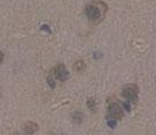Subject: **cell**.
I'll use <instances>...</instances> for the list:
<instances>
[{
  "instance_id": "6da1fadb",
  "label": "cell",
  "mask_w": 156,
  "mask_h": 135,
  "mask_svg": "<svg viewBox=\"0 0 156 135\" xmlns=\"http://www.w3.org/2000/svg\"><path fill=\"white\" fill-rule=\"evenodd\" d=\"M108 5L101 0H94L85 7V14L88 21L93 24H100L106 17Z\"/></svg>"
},
{
  "instance_id": "7a4b0ae2",
  "label": "cell",
  "mask_w": 156,
  "mask_h": 135,
  "mask_svg": "<svg viewBox=\"0 0 156 135\" xmlns=\"http://www.w3.org/2000/svg\"><path fill=\"white\" fill-rule=\"evenodd\" d=\"M108 115L111 119L121 120L123 117V111L121 107V104L117 99H108Z\"/></svg>"
},
{
  "instance_id": "3957f363",
  "label": "cell",
  "mask_w": 156,
  "mask_h": 135,
  "mask_svg": "<svg viewBox=\"0 0 156 135\" xmlns=\"http://www.w3.org/2000/svg\"><path fill=\"white\" fill-rule=\"evenodd\" d=\"M138 87L136 84H130L125 85L122 90V96L129 101H135L137 99Z\"/></svg>"
},
{
  "instance_id": "277c9868",
  "label": "cell",
  "mask_w": 156,
  "mask_h": 135,
  "mask_svg": "<svg viewBox=\"0 0 156 135\" xmlns=\"http://www.w3.org/2000/svg\"><path fill=\"white\" fill-rule=\"evenodd\" d=\"M53 74L56 79L61 82H65L69 77V72L67 71L66 66L64 64H59L53 69Z\"/></svg>"
},
{
  "instance_id": "5b68a950",
  "label": "cell",
  "mask_w": 156,
  "mask_h": 135,
  "mask_svg": "<svg viewBox=\"0 0 156 135\" xmlns=\"http://www.w3.org/2000/svg\"><path fill=\"white\" fill-rule=\"evenodd\" d=\"M23 130L24 132L28 133V134H33L35 133L37 129H38V126L35 123V122H32V121H28L26 122L24 125H23Z\"/></svg>"
},
{
  "instance_id": "8992f818",
  "label": "cell",
  "mask_w": 156,
  "mask_h": 135,
  "mask_svg": "<svg viewBox=\"0 0 156 135\" xmlns=\"http://www.w3.org/2000/svg\"><path fill=\"white\" fill-rule=\"evenodd\" d=\"M85 67H86V65H85V63L82 60H79V61L75 62V64L73 65V69L76 72H81L85 69Z\"/></svg>"
},
{
  "instance_id": "52a82bcc",
  "label": "cell",
  "mask_w": 156,
  "mask_h": 135,
  "mask_svg": "<svg viewBox=\"0 0 156 135\" xmlns=\"http://www.w3.org/2000/svg\"><path fill=\"white\" fill-rule=\"evenodd\" d=\"M72 119L74 120V122L76 123H80L83 119V115L80 112H75L72 115Z\"/></svg>"
},
{
  "instance_id": "ba28073f",
  "label": "cell",
  "mask_w": 156,
  "mask_h": 135,
  "mask_svg": "<svg viewBox=\"0 0 156 135\" xmlns=\"http://www.w3.org/2000/svg\"><path fill=\"white\" fill-rule=\"evenodd\" d=\"M116 121L117 120H115V119H109V120H108V127L109 128H114V127H116Z\"/></svg>"
},
{
  "instance_id": "9c48e42d",
  "label": "cell",
  "mask_w": 156,
  "mask_h": 135,
  "mask_svg": "<svg viewBox=\"0 0 156 135\" xmlns=\"http://www.w3.org/2000/svg\"><path fill=\"white\" fill-rule=\"evenodd\" d=\"M88 106H89V108H90L91 110L94 109V99H90L88 100Z\"/></svg>"
}]
</instances>
